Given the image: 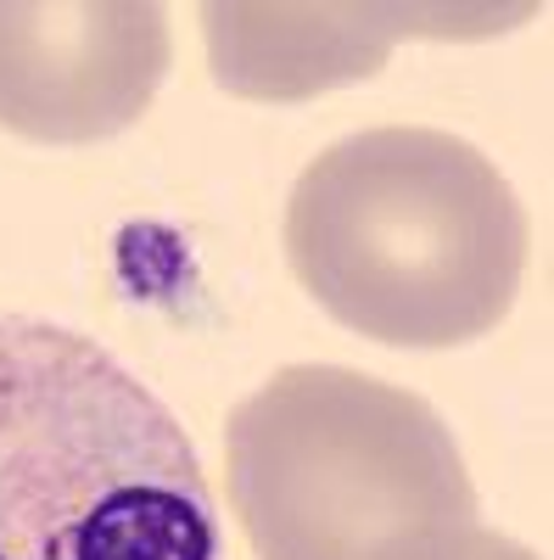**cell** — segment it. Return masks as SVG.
Here are the masks:
<instances>
[{
    "mask_svg": "<svg viewBox=\"0 0 554 560\" xmlns=\"http://www.w3.org/2000/svg\"><path fill=\"white\" fill-rule=\"evenodd\" d=\"M532 7H236L208 0V68L213 84L241 102H308L319 90L376 79L392 45L409 34L476 39L498 34Z\"/></svg>",
    "mask_w": 554,
    "mask_h": 560,
    "instance_id": "5",
    "label": "cell"
},
{
    "mask_svg": "<svg viewBox=\"0 0 554 560\" xmlns=\"http://www.w3.org/2000/svg\"><path fill=\"white\" fill-rule=\"evenodd\" d=\"M174 68L163 7L146 0H0V129L90 147L141 124Z\"/></svg>",
    "mask_w": 554,
    "mask_h": 560,
    "instance_id": "4",
    "label": "cell"
},
{
    "mask_svg": "<svg viewBox=\"0 0 554 560\" xmlns=\"http://www.w3.org/2000/svg\"><path fill=\"white\" fill-rule=\"evenodd\" d=\"M387 560H543V555H532L527 544L504 538V533H493L482 522H465V527H443V533H426V538H409Z\"/></svg>",
    "mask_w": 554,
    "mask_h": 560,
    "instance_id": "6",
    "label": "cell"
},
{
    "mask_svg": "<svg viewBox=\"0 0 554 560\" xmlns=\"http://www.w3.org/2000/svg\"><path fill=\"white\" fill-rule=\"evenodd\" d=\"M224 488L258 560H387L476 522L448 420L347 364H286L229 409Z\"/></svg>",
    "mask_w": 554,
    "mask_h": 560,
    "instance_id": "3",
    "label": "cell"
},
{
    "mask_svg": "<svg viewBox=\"0 0 554 560\" xmlns=\"http://www.w3.org/2000/svg\"><path fill=\"white\" fill-rule=\"evenodd\" d=\"M0 560H224L179 415L96 337L0 314Z\"/></svg>",
    "mask_w": 554,
    "mask_h": 560,
    "instance_id": "2",
    "label": "cell"
},
{
    "mask_svg": "<svg viewBox=\"0 0 554 560\" xmlns=\"http://www.w3.org/2000/svg\"><path fill=\"white\" fill-rule=\"evenodd\" d=\"M532 224L487 152L381 124L326 147L292 185L286 264L337 325L381 348H465L510 314Z\"/></svg>",
    "mask_w": 554,
    "mask_h": 560,
    "instance_id": "1",
    "label": "cell"
}]
</instances>
